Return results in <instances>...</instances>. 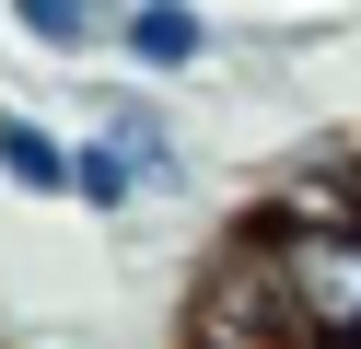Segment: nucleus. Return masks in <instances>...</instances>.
I'll use <instances>...</instances> for the list:
<instances>
[{
    "mask_svg": "<svg viewBox=\"0 0 361 349\" xmlns=\"http://www.w3.org/2000/svg\"><path fill=\"white\" fill-rule=\"evenodd\" d=\"M187 349H291L280 268H268V221L245 209L221 245H198L187 268Z\"/></svg>",
    "mask_w": 361,
    "mask_h": 349,
    "instance_id": "1",
    "label": "nucleus"
},
{
    "mask_svg": "<svg viewBox=\"0 0 361 349\" xmlns=\"http://www.w3.org/2000/svg\"><path fill=\"white\" fill-rule=\"evenodd\" d=\"M210 47H221V23L187 12V0H128V12H117V59L140 70V82H187Z\"/></svg>",
    "mask_w": 361,
    "mask_h": 349,
    "instance_id": "2",
    "label": "nucleus"
},
{
    "mask_svg": "<svg viewBox=\"0 0 361 349\" xmlns=\"http://www.w3.org/2000/svg\"><path fill=\"white\" fill-rule=\"evenodd\" d=\"M0 186L12 198H82V140L24 116V105H0Z\"/></svg>",
    "mask_w": 361,
    "mask_h": 349,
    "instance_id": "3",
    "label": "nucleus"
},
{
    "mask_svg": "<svg viewBox=\"0 0 361 349\" xmlns=\"http://www.w3.org/2000/svg\"><path fill=\"white\" fill-rule=\"evenodd\" d=\"M12 35L47 59H117V12H94V0H12Z\"/></svg>",
    "mask_w": 361,
    "mask_h": 349,
    "instance_id": "4",
    "label": "nucleus"
}]
</instances>
